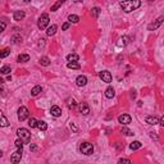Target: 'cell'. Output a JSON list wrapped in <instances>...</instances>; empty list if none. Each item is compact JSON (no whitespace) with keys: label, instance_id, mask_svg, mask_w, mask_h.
<instances>
[{"label":"cell","instance_id":"obj_1","mask_svg":"<svg viewBox=\"0 0 164 164\" xmlns=\"http://www.w3.org/2000/svg\"><path fill=\"white\" fill-rule=\"evenodd\" d=\"M121 8L123 9L124 13H131L132 10H136L138 7L141 5L140 0H126V1H121L119 3Z\"/></svg>","mask_w":164,"mask_h":164},{"label":"cell","instance_id":"obj_2","mask_svg":"<svg viewBox=\"0 0 164 164\" xmlns=\"http://www.w3.org/2000/svg\"><path fill=\"white\" fill-rule=\"evenodd\" d=\"M17 135L19 137V140L23 141V144H28L31 140V133L27 128H18L17 130Z\"/></svg>","mask_w":164,"mask_h":164},{"label":"cell","instance_id":"obj_3","mask_svg":"<svg viewBox=\"0 0 164 164\" xmlns=\"http://www.w3.org/2000/svg\"><path fill=\"white\" fill-rule=\"evenodd\" d=\"M80 151L85 155H91L94 153V146L90 142H82L80 145Z\"/></svg>","mask_w":164,"mask_h":164},{"label":"cell","instance_id":"obj_4","mask_svg":"<svg viewBox=\"0 0 164 164\" xmlns=\"http://www.w3.org/2000/svg\"><path fill=\"white\" fill-rule=\"evenodd\" d=\"M49 21H50V18H49V14L44 13V14H41V17L39 18V21H37V27H39L40 30H45L46 26L49 24Z\"/></svg>","mask_w":164,"mask_h":164},{"label":"cell","instance_id":"obj_5","mask_svg":"<svg viewBox=\"0 0 164 164\" xmlns=\"http://www.w3.org/2000/svg\"><path fill=\"white\" fill-rule=\"evenodd\" d=\"M17 113H18V119H19L21 122L26 121V119L30 117V112H28V109H27L26 106H21V108L18 109Z\"/></svg>","mask_w":164,"mask_h":164},{"label":"cell","instance_id":"obj_6","mask_svg":"<svg viewBox=\"0 0 164 164\" xmlns=\"http://www.w3.org/2000/svg\"><path fill=\"white\" fill-rule=\"evenodd\" d=\"M22 154H23V149H18L17 151H14L10 155V162L13 164H18L22 159Z\"/></svg>","mask_w":164,"mask_h":164},{"label":"cell","instance_id":"obj_7","mask_svg":"<svg viewBox=\"0 0 164 164\" xmlns=\"http://www.w3.org/2000/svg\"><path fill=\"white\" fill-rule=\"evenodd\" d=\"M163 22H164V17H163V15H160L157 21L153 22V23H150L149 26H147V30H149V31H155L157 28H159V27L162 26Z\"/></svg>","mask_w":164,"mask_h":164},{"label":"cell","instance_id":"obj_8","mask_svg":"<svg viewBox=\"0 0 164 164\" xmlns=\"http://www.w3.org/2000/svg\"><path fill=\"white\" fill-rule=\"evenodd\" d=\"M99 77H100V80L103 82H105V83H110L112 82V75L108 71H101V72H99Z\"/></svg>","mask_w":164,"mask_h":164},{"label":"cell","instance_id":"obj_9","mask_svg":"<svg viewBox=\"0 0 164 164\" xmlns=\"http://www.w3.org/2000/svg\"><path fill=\"white\" fill-rule=\"evenodd\" d=\"M118 122L122 123L123 126L128 124V123H131V116H128V114H121L118 117Z\"/></svg>","mask_w":164,"mask_h":164},{"label":"cell","instance_id":"obj_10","mask_svg":"<svg viewBox=\"0 0 164 164\" xmlns=\"http://www.w3.org/2000/svg\"><path fill=\"white\" fill-rule=\"evenodd\" d=\"M76 85H77L78 87H83L87 85V77L86 76H78L77 78H76Z\"/></svg>","mask_w":164,"mask_h":164},{"label":"cell","instance_id":"obj_11","mask_svg":"<svg viewBox=\"0 0 164 164\" xmlns=\"http://www.w3.org/2000/svg\"><path fill=\"white\" fill-rule=\"evenodd\" d=\"M50 113L53 117H60L62 116V109L58 105H54L50 108Z\"/></svg>","mask_w":164,"mask_h":164},{"label":"cell","instance_id":"obj_12","mask_svg":"<svg viewBox=\"0 0 164 164\" xmlns=\"http://www.w3.org/2000/svg\"><path fill=\"white\" fill-rule=\"evenodd\" d=\"M145 122H146L147 124H150V126H155V124L159 123V119H158L157 117H154V116H149V117L145 118Z\"/></svg>","mask_w":164,"mask_h":164},{"label":"cell","instance_id":"obj_13","mask_svg":"<svg viewBox=\"0 0 164 164\" xmlns=\"http://www.w3.org/2000/svg\"><path fill=\"white\" fill-rule=\"evenodd\" d=\"M24 12L23 10H15L14 13H13V18H14V21H22L24 18Z\"/></svg>","mask_w":164,"mask_h":164},{"label":"cell","instance_id":"obj_14","mask_svg":"<svg viewBox=\"0 0 164 164\" xmlns=\"http://www.w3.org/2000/svg\"><path fill=\"white\" fill-rule=\"evenodd\" d=\"M80 112L83 116H87V114L90 113V108H89V105H87L86 103H81L80 104Z\"/></svg>","mask_w":164,"mask_h":164},{"label":"cell","instance_id":"obj_15","mask_svg":"<svg viewBox=\"0 0 164 164\" xmlns=\"http://www.w3.org/2000/svg\"><path fill=\"white\" fill-rule=\"evenodd\" d=\"M56 30H58V26H56V24H51V26L48 28V31H46V35H48V36H54Z\"/></svg>","mask_w":164,"mask_h":164},{"label":"cell","instance_id":"obj_16","mask_svg":"<svg viewBox=\"0 0 164 164\" xmlns=\"http://www.w3.org/2000/svg\"><path fill=\"white\" fill-rule=\"evenodd\" d=\"M114 95H116V91H114V89L112 86H109L108 89L105 90V96L108 97V99H112V97H114Z\"/></svg>","mask_w":164,"mask_h":164},{"label":"cell","instance_id":"obj_17","mask_svg":"<svg viewBox=\"0 0 164 164\" xmlns=\"http://www.w3.org/2000/svg\"><path fill=\"white\" fill-rule=\"evenodd\" d=\"M78 59H80V56H78L77 54H75V53H72V54H68V55H67V60H68V63L78 62Z\"/></svg>","mask_w":164,"mask_h":164},{"label":"cell","instance_id":"obj_18","mask_svg":"<svg viewBox=\"0 0 164 164\" xmlns=\"http://www.w3.org/2000/svg\"><path fill=\"white\" fill-rule=\"evenodd\" d=\"M28 60H30V55H28V54H21V55H18V58H17L18 63H26Z\"/></svg>","mask_w":164,"mask_h":164},{"label":"cell","instance_id":"obj_19","mask_svg":"<svg viewBox=\"0 0 164 164\" xmlns=\"http://www.w3.org/2000/svg\"><path fill=\"white\" fill-rule=\"evenodd\" d=\"M39 63L41 65H44V67H48V65H50V59H49L48 56H41Z\"/></svg>","mask_w":164,"mask_h":164},{"label":"cell","instance_id":"obj_20","mask_svg":"<svg viewBox=\"0 0 164 164\" xmlns=\"http://www.w3.org/2000/svg\"><path fill=\"white\" fill-rule=\"evenodd\" d=\"M141 146H142V144H141L140 141H133V142H131V145H130V149L138 150V149H141Z\"/></svg>","mask_w":164,"mask_h":164},{"label":"cell","instance_id":"obj_21","mask_svg":"<svg viewBox=\"0 0 164 164\" xmlns=\"http://www.w3.org/2000/svg\"><path fill=\"white\" fill-rule=\"evenodd\" d=\"M68 21H69V23H78L80 22V17L76 14H69L68 15Z\"/></svg>","mask_w":164,"mask_h":164},{"label":"cell","instance_id":"obj_22","mask_svg":"<svg viewBox=\"0 0 164 164\" xmlns=\"http://www.w3.org/2000/svg\"><path fill=\"white\" fill-rule=\"evenodd\" d=\"M62 5H63V0H58V1H56L54 5H51L50 10H51V12H56V10H58L59 8L62 7Z\"/></svg>","mask_w":164,"mask_h":164},{"label":"cell","instance_id":"obj_23","mask_svg":"<svg viewBox=\"0 0 164 164\" xmlns=\"http://www.w3.org/2000/svg\"><path fill=\"white\" fill-rule=\"evenodd\" d=\"M37 128H39L40 131H46L48 130V124H46V122H44V121H39L37 122Z\"/></svg>","mask_w":164,"mask_h":164},{"label":"cell","instance_id":"obj_24","mask_svg":"<svg viewBox=\"0 0 164 164\" xmlns=\"http://www.w3.org/2000/svg\"><path fill=\"white\" fill-rule=\"evenodd\" d=\"M41 90H42V89H41V86H39V85H37V86H35L34 89L31 90L32 96H37V95H39L40 92H41Z\"/></svg>","mask_w":164,"mask_h":164},{"label":"cell","instance_id":"obj_25","mask_svg":"<svg viewBox=\"0 0 164 164\" xmlns=\"http://www.w3.org/2000/svg\"><path fill=\"white\" fill-rule=\"evenodd\" d=\"M0 72H1V75H9V73L12 72V69H10L9 65H3L1 69H0Z\"/></svg>","mask_w":164,"mask_h":164},{"label":"cell","instance_id":"obj_26","mask_svg":"<svg viewBox=\"0 0 164 164\" xmlns=\"http://www.w3.org/2000/svg\"><path fill=\"white\" fill-rule=\"evenodd\" d=\"M67 67L69 68V69H80V68H81V65L78 64L77 62H73V63H68V64H67Z\"/></svg>","mask_w":164,"mask_h":164},{"label":"cell","instance_id":"obj_27","mask_svg":"<svg viewBox=\"0 0 164 164\" xmlns=\"http://www.w3.org/2000/svg\"><path fill=\"white\" fill-rule=\"evenodd\" d=\"M67 105L69 109H73L76 108V100L72 99V97H69V99H67Z\"/></svg>","mask_w":164,"mask_h":164},{"label":"cell","instance_id":"obj_28","mask_svg":"<svg viewBox=\"0 0 164 164\" xmlns=\"http://www.w3.org/2000/svg\"><path fill=\"white\" fill-rule=\"evenodd\" d=\"M28 126L31 128H36L37 127V121L34 118V117H31V118L28 119Z\"/></svg>","mask_w":164,"mask_h":164},{"label":"cell","instance_id":"obj_29","mask_svg":"<svg viewBox=\"0 0 164 164\" xmlns=\"http://www.w3.org/2000/svg\"><path fill=\"white\" fill-rule=\"evenodd\" d=\"M91 14H92V17H99V14H100V8H97V7H95V8H92L91 9Z\"/></svg>","mask_w":164,"mask_h":164},{"label":"cell","instance_id":"obj_30","mask_svg":"<svg viewBox=\"0 0 164 164\" xmlns=\"http://www.w3.org/2000/svg\"><path fill=\"white\" fill-rule=\"evenodd\" d=\"M121 132H122V133H124V135H127V136H132V135H133V132H132V131H131V130H128V128H126V127H122Z\"/></svg>","mask_w":164,"mask_h":164},{"label":"cell","instance_id":"obj_31","mask_svg":"<svg viewBox=\"0 0 164 164\" xmlns=\"http://www.w3.org/2000/svg\"><path fill=\"white\" fill-rule=\"evenodd\" d=\"M21 41H22V37L19 36V35H15V36L12 37V42L13 44H18V42H21Z\"/></svg>","mask_w":164,"mask_h":164},{"label":"cell","instance_id":"obj_32","mask_svg":"<svg viewBox=\"0 0 164 164\" xmlns=\"http://www.w3.org/2000/svg\"><path fill=\"white\" fill-rule=\"evenodd\" d=\"M0 124H1V127H7V126L9 124V123H8V119L5 118L4 114H1V123H0Z\"/></svg>","mask_w":164,"mask_h":164},{"label":"cell","instance_id":"obj_33","mask_svg":"<svg viewBox=\"0 0 164 164\" xmlns=\"http://www.w3.org/2000/svg\"><path fill=\"white\" fill-rule=\"evenodd\" d=\"M9 54H10V50L7 48V49H4V50L1 51V54H0V56H1V58H7V56L9 55Z\"/></svg>","mask_w":164,"mask_h":164},{"label":"cell","instance_id":"obj_34","mask_svg":"<svg viewBox=\"0 0 164 164\" xmlns=\"http://www.w3.org/2000/svg\"><path fill=\"white\" fill-rule=\"evenodd\" d=\"M118 164H131V160L128 158H121L118 160Z\"/></svg>","mask_w":164,"mask_h":164},{"label":"cell","instance_id":"obj_35","mask_svg":"<svg viewBox=\"0 0 164 164\" xmlns=\"http://www.w3.org/2000/svg\"><path fill=\"white\" fill-rule=\"evenodd\" d=\"M14 145H15V146L18 147V149H23V141H22V140H19V138H18V140H15Z\"/></svg>","mask_w":164,"mask_h":164},{"label":"cell","instance_id":"obj_36","mask_svg":"<svg viewBox=\"0 0 164 164\" xmlns=\"http://www.w3.org/2000/svg\"><path fill=\"white\" fill-rule=\"evenodd\" d=\"M68 28H69V22H65V23H63V26H62L63 31H67Z\"/></svg>","mask_w":164,"mask_h":164},{"label":"cell","instance_id":"obj_37","mask_svg":"<svg viewBox=\"0 0 164 164\" xmlns=\"http://www.w3.org/2000/svg\"><path fill=\"white\" fill-rule=\"evenodd\" d=\"M69 128L73 131V132H77V131H78V128L75 126V123H71V124H69Z\"/></svg>","mask_w":164,"mask_h":164},{"label":"cell","instance_id":"obj_38","mask_svg":"<svg viewBox=\"0 0 164 164\" xmlns=\"http://www.w3.org/2000/svg\"><path fill=\"white\" fill-rule=\"evenodd\" d=\"M36 150H37V146H36V145L31 144V151H36Z\"/></svg>","mask_w":164,"mask_h":164},{"label":"cell","instance_id":"obj_39","mask_svg":"<svg viewBox=\"0 0 164 164\" xmlns=\"http://www.w3.org/2000/svg\"><path fill=\"white\" fill-rule=\"evenodd\" d=\"M150 136H151V138H155V140H158V136L155 135L154 132H150Z\"/></svg>","mask_w":164,"mask_h":164},{"label":"cell","instance_id":"obj_40","mask_svg":"<svg viewBox=\"0 0 164 164\" xmlns=\"http://www.w3.org/2000/svg\"><path fill=\"white\" fill-rule=\"evenodd\" d=\"M159 123H160V124H162V127H164V116L162 117V118H160V121H159Z\"/></svg>","mask_w":164,"mask_h":164},{"label":"cell","instance_id":"obj_41","mask_svg":"<svg viewBox=\"0 0 164 164\" xmlns=\"http://www.w3.org/2000/svg\"><path fill=\"white\" fill-rule=\"evenodd\" d=\"M4 30H5V22L1 21V31H4Z\"/></svg>","mask_w":164,"mask_h":164}]
</instances>
